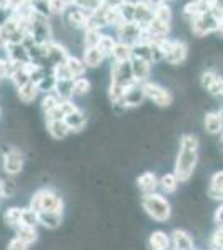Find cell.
I'll list each match as a JSON object with an SVG mask.
<instances>
[{
    "label": "cell",
    "instance_id": "41",
    "mask_svg": "<svg viewBox=\"0 0 223 250\" xmlns=\"http://www.w3.org/2000/svg\"><path fill=\"white\" fill-rule=\"evenodd\" d=\"M48 9H50V15H63L68 5L63 0H48Z\"/></svg>",
    "mask_w": 223,
    "mask_h": 250
},
{
    "label": "cell",
    "instance_id": "22",
    "mask_svg": "<svg viewBox=\"0 0 223 250\" xmlns=\"http://www.w3.org/2000/svg\"><path fill=\"white\" fill-rule=\"evenodd\" d=\"M113 62H130L133 59V50L132 45L125 42H117L115 48H113V54H112Z\"/></svg>",
    "mask_w": 223,
    "mask_h": 250
},
{
    "label": "cell",
    "instance_id": "47",
    "mask_svg": "<svg viewBox=\"0 0 223 250\" xmlns=\"http://www.w3.org/2000/svg\"><path fill=\"white\" fill-rule=\"evenodd\" d=\"M3 187H5V197L7 199H9L10 195H14L15 193V182L14 180H7V182H3Z\"/></svg>",
    "mask_w": 223,
    "mask_h": 250
},
{
    "label": "cell",
    "instance_id": "8",
    "mask_svg": "<svg viewBox=\"0 0 223 250\" xmlns=\"http://www.w3.org/2000/svg\"><path fill=\"white\" fill-rule=\"evenodd\" d=\"M3 157V170L9 175H17L23 168V155L22 152L14 147H3L2 148Z\"/></svg>",
    "mask_w": 223,
    "mask_h": 250
},
{
    "label": "cell",
    "instance_id": "43",
    "mask_svg": "<svg viewBox=\"0 0 223 250\" xmlns=\"http://www.w3.org/2000/svg\"><path fill=\"white\" fill-rule=\"evenodd\" d=\"M208 92L213 97H222L223 95V77H218L215 82L212 83V87L208 88Z\"/></svg>",
    "mask_w": 223,
    "mask_h": 250
},
{
    "label": "cell",
    "instance_id": "6",
    "mask_svg": "<svg viewBox=\"0 0 223 250\" xmlns=\"http://www.w3.org/2000/svg\"><path fill=\"white\" fill-rule=\"evenodd\" d=\"M143 88V94L148 100H152L153 104H157L158 107H168L173 100V95L170 94V90H167L165 87L158 85L153 82H145L142 83Z\"/></svg>",
    "mask_w": 223,
    "mask_h": 250
},
{
    "label": "cell",
    "instance_id": "42",
    "mask_svg": "<svg viewBox=\"0 0 223 250\" xmlns=\"http://www.w3.org/2000/svg\"><path fill=\"white\" fill-rule=\"evenodd\" d=\"M217 79H218V75L215 74L213 70H205L203 74H202V80H200V83H202V87L208 90V88L212 87V83H213Z\"/></svg>",
    "mask_w": 223,
    "mask_h": 250
},
{
    "label": "cell",
    "instance_id": "2",
    "mask_svg": "<svg viewBox=\"0 0 223 250\" xmlns=\"http://www.w3.org/2000/svg\"><path fill=\"white\" fill-rule=\"evenodd\" d=\"M142 207L143 210L157 222H167L172 215V207L170 202L162 193H147L142 195Z\"/></svg>",
    "mask_w": 223,
    "mask_h": 250
},
{
    "label": "cell",
    "instance_id": "32",
    "mask_svg": "<svg viewBox=\"0 0 223 250\" xmlns=\"http://www.w3.org/2000/svg\"><path fill=\"white\" fill-rule=\"evenodd\" d=\"M22 224L28 225V227H37L40 224V212L34 210L30 207L22 208Z\"/></svg>",
    "mask_w": 223,
    "mask_h": 250
},
{
    "label": "cell",
    "instance_id": "18",
    "mask_svg": "<svg viewBox=\"0 0 223 250\" xmlns=\"http://www.w3.org/2000/svg\"><path fill=\"white\" fill-rule=\"evenodd\" d=\"M172 245H173V249H178V250H195L193 249V239L190 237V233L185 230H180V229L173 230Z\"/></svg>",
    "mask_w": 223,
    "mask_h": 250
},
{
    "label": "cell",
    "instance_id": "14",
    "mask_svg": "<svg viewBox=\"0 0 223 250\" xmlns=\"http://www.w3.org/2000/svg\"><path fill=\"white\" fill-rule=\"evenodd\" d=\"M130 63H132V72H133L135 82H139V83L148 82L150 72H152V62H150V60H145V59L133 57L130 60Z\"/></svg>",
    "mask_w": 223,
    "mask_h": 250
},
{
    "label": "cell",
    "instance_id": "49",
    "mask_svg": "<svg viewBox=\"0 0 223 250\" xmlns=\"http://www.w3.org/2000/svg\"><path fill=\"white\" fill-rule=\"evenodd\" d=\"M5 197V187H3V180L0 179V199Z\"/></svg>",
    "mask_w": 223,
    "mask_h": 250
},
{
    "label": "cell",
    "instance_id": "40",
    "mask_svg": "<svg viewBox=\"0 0 223 250\" xmlns=\"http://www.w3.org/2000/svg\"><path fill=\"white\" fill-rule=\"evenodd\" d=\"M54 75L57 80H75L70 68L67 67V63H60V65L54 67Z\"/></svg>",
    "mask_w": 223,
    "mask_h": 250
},
{
    "label": "cell",
    "instance_id": "34",
    "mask_svg": "<svg viewBox=\"0 0 223 250\" xmlns=\"http://www.w3.org/2000/svg\"><path fill=\"white\" fill-rule=\"evenodd\" d=\"M119 10L122 14V19L123 22H133L135 19V2H130V0H123V2L119 5Z\"/></svg>",
    "mask_w": 223,
    "mask_h": 250
},
{
    "label": "cell",
    "instance_id": "38",
    "mask_svg": "<svg viewBox=\"0 0 223 250\" xmlns=\"http://www.w3.org/2000/svg\"><path fill=\"white\" fill-rule=\"evenodd\" d=\"M39 85V90L43 92V94H52V92H55V87H57V79L54 74L47 75L43 80H40L37 83Z\"/></svg>",
    "mask_w": 223,
    "mask_h": 250
},
{
    "label": "cell",
    "instance_id": "52",
    "mask_svg": "<svg viewBox=\"0 0 223 250\" xmlns=\"http://www.w3.org/2000/svg\"><path fill=\"white\" fill-rule=\"evenodd\" d=\"M0 207H2V199H0Z\"/></svg>",
    "mask_w": 223,
    "mask_h": 250
},
{
    "label": "cell",
    "instance_id": "13",
    "mask_svg": "<svg viewBox=\"0 0 223 250\" xmlns=\"http://www.w3.org/2000/svg\"><path fill=\"white\" fill-rule=\"evenodd\" d=\"M63 15H65V23L70 27V29H83L85 30L87 19L90 14L82 9H79V7H75V5H70Z\"/></svg>",
    "mask_w": 223,
    "mask_h": 250
},
{
    "label": "cell",
    "instance_id": "12",
    "mask_svg": "<svg viewBox=\"0 0 223 250\" xmlns=\"http://www.w3.org/2000/svg\"><path fill=\"white\" fill-rule=\"evenodd\" d=\"M70 55L67 54L65 47L57 42H50L47 45V68H54L60 63H67Z\"/></svg>",
    "mask_w": 223,
    "mask_h": 250
},
{
    "label": "cell",
    "instance_id": "28",
    "mask_svg": "<svg viewBox=\"0 0 223 250\" xmlns=\"http://www.w3.org/2000/svg\"><path fill=\"white\" fill-rule=\"evenodd\" d=\"M62 222V213L57 212H40V225L47 229H57Z\"/></svg>",
    "mask_w": 223,
    "mask_h": 250
},
{
    "label": "cell",
    "instance_id": "11",
    "mask_svg": "<svg viewBox=\"0 0 223 250\" xmlns=\"http://www.w3.org/2000/svg\"><path fill=\"white\" fill-rule=\"evenodd\" d=\"M153 17H155V9L147 2V0H139L135 2V19L133 22L139 23L142 29L148 27L152 23Z\"/></svg>",
    "mask_w": 223,
    "mask_h": 250
},
{
    "label": "cell",
    "instance_id": "29",
    "mask_svg": "<svg viewBox=\"0 0 223 250\" xmlns=\"http://www.w3.org/2000/svg\"><path fill=\"white\" fill-rule=\"evenodd\" d=\"M3 220H5V224L10 225L12 229H17L19 225L22 224V208H19V207L7 208L5 213H3Z\"/></svg>",
    "mask_w": 223,
    "mask_h": 250
},
{
    "label": "cell",
    "instance_id": "39",
    "mask_svg": "<svg viewBox=\"0 0 223 250\" xmlns=\"http://www.w3.org/2000/svg\"><path fill=\"white\" fill-rule=\"evenodd\" d=\"M90 90V80L85 77H79L74 80V95L82 97Z\"/></svg>",
    "mask_w": 223,
    "mask_h": 250
},
{
    "label": "cell",
    "instance_id": "51",
    "mask_svg": "<svg viewBox=\"0 0 223 250\" xmlns=\"http://www.w3.org/2000/svg\"><path fill=\"white\" fill-rule=\"evenodd\" d=\"M170 2H173V0H165V3H170Z\"/></svg>",
    "mask_w": 223,
    "mask_h": 250
},
{
    "label": "cell",
    "instance_id": "9",
    "mask_svg": "<svg viewBox=\"0 0 223 250\" xmlns=\"http://www.w3.org/2000/svg\"><path fill=\"white\" fill-rule=\"evenodd\" d=\"M117 30L119 35V42H125L128 45H135L140 42V34H142V27L135 22H125L122 23Z\"/></svg>",
    "mask_w": 223,
    "mask_h": 250
},
{
    "label": "cell",
    "instance_id": "33",
    "mask_svg": "<svg viewBox=\"0 0 223 250\" xmlns=\"http://www.w3.org/2000/svg\"><path fill=\"white\" fill-rule=\"evenodd\" d=\"M60 102H62V100L57 97L55 92H52V94H45V97L42 99V110H43V114L48 115L52 110H55V108L60 105Z\"/></svg>",
    "mask_w": 223,
    "mask_h": 250
},
{
    "label": "cell",
    "instance_id": "37",
    "mask_svg": "<svg viewBox=\"0 0 223 250\" xmlns=\"http://www.w3.org/2000/svg\"><path fill=\"white\" fill-rule=\"evenodd\" d=\"M153 19L160 20V22H165V23L172 22V9H170L168 3H162V5H158L155 9V17Z\"/></svg>",
    "mask_w": 223,
    "mask_h": 250
},
{
    "label": "cell",
    "instance_id": "19",
    "mask_svg": "<svg viewBox=\"0 0 223 250\" xmlns=\"http://www.w3.org/2000/svg\"><path fill=\"white\" fill-rule=\"evenodd\" d=\"M83 62L85 65L88 68H95L99 65H102V62L105 60V54L100 50L99 47H90V48H85L83 52Z\"/></svg>",
    "mask_w": 223,
    "mask_h": 250
},
{
    "label": "cell",
    "instance_id": "15",
    "mask_svg": "<svg viewBox=\"0 0 223 250\" xmlns=\"http://www.w3.org/2000/svg\"><path fill=\"white\" fill-rule=\"evenodd\" d=\"M5 54H7V60L9 62H15V63H30V55H28V50L25 48L23 43H9L5 47Z\"/></svg>",
    "mask_w": 223,
    "mask_h": 250
},
{
    "label": "cell",
    "instance_id": "17",
    "mask_svg": "<svg viewBox=\"0 0 223 250\" xmlns=\"http://www.w3.org/2000/svg\"><path fill=\"white\" fill-rule=\"evenodd\" d=\"M150 250H170L172 249V235H167L163 230H155L148 237Z\"/></svg>",
    "mask_w": 223,
    "mask_h": 250
},
{
    "label": "cell",
    "instance_id": "54",
    "mask_svg": "<svg viewBox=\"0 0 223 250\" xmlns=\"http://www.w3.org/2000/svg\"><path fill=\"white\" fill-rule=\"evenodd\" d=\"M172 250H178V249H172Z\"/></svg>",
    "mask_w": 223,
    "mask_h": 250
},
{
    "label": "cell",
    "instance_id": "46",
    "mask_svg": "<svg viewBox=\"0 0 223 250\" xmlns=\"http://www.w3.org/2000/svg\"><path fill=\"white\" fill-rule=\"evenodd\" d=\"M213 220H215V224L220 227V230H223V205H220V207L217 208V212H215V215H213Z\"/></svg>",
    "mask_w": 223,
    "mask_h": 250
},
{
    "label": "cell",
    "instance_id": "4",
    "mask_svg": "<svg viewBox=\"0 0 223 250\" xmlns=\"http://www.w3.org/2000/svg\"><path fill=\"white\" fill-rule=\"evenodd\" d=\"M153 43L160 45L167 63H172V65H180V63H183L186 55H188V47H186V43L180 39L172 40L167 37H162Z\"/></svg>",
    "mask_w": 223,
    "mask_h": 250
},
{
    "label": "cell",
    "instance_id": "5",
    "mask_svg": "<svg viewBox=\"0 0 223 250\" xmlns=\"http://www.w3.org/2000/svg\"><path fill=\"white\" fill-rule=\"evenodd\" d=\"M190 25H192V32L197 37H205V35L218 30L220 19L217 15H213L212 12H206V14H200L197 17H193L190 20Z\"/></svg>",
    "mask_w": 223,
    "mask_h": 250
},
{
    "label": "cell",
    "instance_id": "31",
    "mask_svg": "<svg viewBox=\"0 0 223 250\" xmlns=\"http://www.w3.org/2000/svg\"><path fill=\"white\" fill-rule=\"evenodd\" d=\"M180 185V180L177 179L175 173H165L160 179V187L165 193H173Z\"/></svg>",
    "mask_w": 223,
    "mask_h": 250
},
{
    "label": "cell",
    "instance_id": "7",
    "mask_svg": "<svg viewBox=\"0 0 223 250\" xmlns=\"http://www.w3.org/2000/svg\"><path fill=\"white\" fill-rule=\"evenodd\" d=\"M110 75H112L110 83H115V85H120L125 88H128L130 85H133V83H139V82H135V79H133L130 62H113Z\"/></svg>",
    "mask_w": 223,
    "mask_h": 250
},
{
    "label": "cell",
    "instance_id": "53",
    "mask_svg": "<svg viewBox=\"0 0 223 250\" xmlns=\"http://www.w3.org/2000/svg\"><path fill=\"white\" fill-rule=\"evenodd\" d=\"M0 115H2V108H0Z\"/></svg>",
    "mask_w": 223,
    "mask_h": 250
},
{
    "label": "cell",
    "instance_id": "16",
    "mask_svg": "<svg viewBox=\"0 0 223 250\" xmlns=\"http://www.w3.org/2000/svg\"><path fill=\"white\" fill-rule=\"evenodd\" d=\"M137 185H139L140 192L143 195L147 193H155V190L160 187V179L157 177L155 172H143L142 175L137 179Z\"/></svg>",
    "mask_w": 223,
    "mask_h": 250
},
{
    "label": "cell",
    "instance_id": "27",
    "mask_svg": "<svg viewBox=\"0 0 223 250\" xmlns=\"http://www.w3.org/2000/svg\"><path fill=\"white\" fill-rule=\"evenodd\" d=\"M55 94L60 100H72V97H74V80H57Z\"/></svg>",
    "mask_w": 223,
    "mask_h": 250
},
{
    "label": "cell",
    "instance_id": "26",
    "mask_svg": "<svg viewBox=\"0 0 223 250\" xmlns=\"http://www.w3.org/2000/svg\"><path fill=\"white\" fill-rule=\"evenodd\" d=\"M15 233H17L19 239L27 245L35 244V242H37V237H39L35 227H28V225H23V224H20L19 227L15 229Z\"/></svg>",
    "mask_w": 223,
    "mask_h": 250
},
{
    "label": "cell",
    "instance_id": "24",
    "mask_svg": "<svg viewBox=\"0 0 223 250\" xmlns=\"http://www.w3.org/2000/svg\"><path fill=\"white\" fill-rule=\"evenodd\" d=\"M65 122L68 125V128H70V132H80L85 125H87V117H85L83 112L79 108L74 114L65 117Z\"/></svg>",
    "mask_w": 223,
    "mask_h": 250
},
{
    "label": "cell",
    "instance_id": "36",
    "mask_svg": "<svg viewBox=\"0 0 223 250\" xmlns=\"http://www.w3.org/2000/svg\"><path fill=\"white\" fill-rule=\"evenodd\" d=\"M117 42L119 40H115L113 37H110V35H102V39H100V43H99V48L105 54V57H108V55L113 54V48H115Z\"/></svg>",
    "mask_w": 223,
    "mask_h": 250
},
{
    "label": "cell",
    "instance_id": "1",
    "mask_svg": "<svg viewBox=\"0 0 223 250\" xmlns=\"http://www.w3.org/2000/svg\"><path fill=\"white\" fill-rule=\"evenodd\" d=\"M198 164V137L193 134H183L180 137V148H178L175 175L180 182H188L192 179L195 167Z\"/></svg>",
    "mask_w": 223,
    "mask_h": 250
},
{
    "label": "cell",
    "instance_id": "50",
    "mask_svg": "<svg viewBox=\"0 0 223 250\" xmlns=\"http://www.w3.org/2000/svg\"><path fill=\"white\" fill-rule=\"evenodd\" d=\"M63 2H65L67 5L70 7V5H74V3H75V0H63Z\"/></svg>",
    "mask_w": 223,
    "mask_h": 250
},
{
    "label": "cell",
    "instance_id": "21",
    "mask_svg": "<svg viewBox=\"0 0 223 250\" xmlns=\"http://www.w3.org/2000/svg\"><path fill=\"white\" fill-rule=\"evenodd\" d=\"M205 130L208 134H218V132L223 128V117H222V112H208L205 115Z\"/></svg>",
    "mask_w": 223,
    "mask_h": 250
},
{
    "label": "cell",
    "instance_id": "35",
    "mask_svg": "<svg viewBox=\"0 0 223 250\" xmlns=\"http://www.w3.org/2000/svg\"><path fill=\"white\" fill-rule=\"evenodd\" d=\"M102 35L103 34L100 30H83V43H85V48L99 47Z\"/></svg>",
    "mask_w": 223,
    "mask_h": 250
},
{
    "label": "cell",
    "instance_id": "48",
    "mask_svg": "<svg viewBox=\"0 0 223 250\" xmlns=\"http://www.w3.org/2000/svg\"><path fill=\"white\" fill-rule=\"evenodd\" d=\"M150 5L153 7V9H157L158 5H162V3H165V0H147Z\"/></svg>",
    "mask_w": 223,
    "mask_h": 250
},
{
    "label": "cell",
    "instance_id": "3",
    "mask_svg": "<svg viewBox=\"0 0 223 250\" xmlns=\"http://www.w3.org/2000/svg\"><path fill=\"white\" fill-rule=\"evenodd\" d=\"M30 208L37 212H63V200L60 195L52 190V188H40L34 193V197L30 199Z\"/></svg>",
    "mask_w": 223,
    "mask_h": 250
},
{
    "label": "cell",
    "instance_id": "44",
    "mask_svg": "<svg viewBox=\"0 0 223 250\" xmlns=\"http://www.w3.org/2000/svg\"><path fill=\"white\" fill-rule=\"evenodd\" d=\"M60 108H62V112L65 114V117L79 110V107H77L72 100H62V102H60Z\"/></svg>",
    "mask_w": 223,
    "mask_h": 250
},
{
    "label": "cell",
    "instance_id": "45",
    "mask_svg": "<svg viewBox=\"0 0 223 250\" xmlns=\"http://www.w3.org/2000/svg\"><path fill=\"white\" fill-rule=\"evenodd\" d=\"M7 250H28V245L23 244L19 237H14V239L9 242V245H7Z\"/></svg>",
    "mask_w": 223,
    "mask_h": 250
},
{
    "label": "cell",
    "instance_id": "20",
    "mask_svg": "<svg viewBox=\"0 0 223 250\" xmlns=\"http://www.w3.org/2000/svg\"><path fill=\"white\" fill-rule=\"evenodd\" d=\"M47 130L54 139L62 140L68 135L70 128H68L65 120H47Z\"/></svg>",
    "mask_w": 223,
    "mask_h": 250
},
{
    "label": "cell",
    "instance_id": "30",
    "mask_svg": "<svg viewBox=\"0 0 223 250\" xmlns=\"http://www.w3.org/2000/svg\"><path fill=\"white\" fill-rule=\"evenodd\" d=\"M67 67L70 68L72 75H74V79H79V77H83V74L87 72V65H85V62L82 59H77V57H68L67 60Z\"/></svg>",
    "mask_w": 223,
    "mask_h": 250
},
{
    "label": "cell",
    "instance_id": "10",
    "mask_svg": "<svg viewBox=\"0 0 223 250\" xmlns=\"http://www.w3.org/2000/svg\"><path fill=\"white\" fill-rule=\"evenodd\" d=\"M147 99L143 94V88H142V83H133L125 90L123 97L120 99V102H117L115 105H122L123 108L128 107H139L143 100Z\"/></svg>",
    "mask_w": 223,
    "mask_h": 250
},
{
    "label": "cell",
    "instance_id": "25",
    "mask_svg": "<svg viewBox=\"0 0 223 250\" xmlns=\"http://www.w3.org/2000/svg\"><path fill=\"white\" fill-rule=\"evenodd\" d=\"M208 195L212 199H223V170L213 173L210 179Z\"/></svg>",
    "mask_w": 223,
    "mask_h": 250
},
{
    "label": "cell",
    "instance_id": "23",
    "mask_svg": "<svg viewBox=\"0 0 223 250\" xmlns=\"http://www.w3.org/2000/svg\"><path fill=\"white\" fill-rule=\"evenodd\" d=\"M39 85L35 82H28L25 83L23 87L17 88V94H19V99L22 100L23 104H30L34 102L35 99H37L39 95Z\"/></svg>",
    "mask_w": 223,
    "mask_h": 250
}]
</instances>
